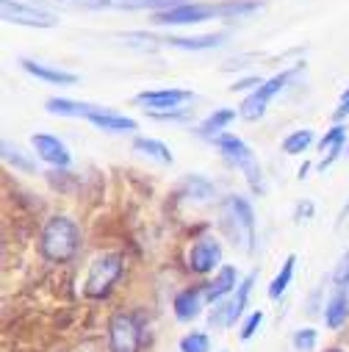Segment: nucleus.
I'll list each match as a JSON object with an SVG mask.
<instances>
[{
    "mask_svg": "<svg viewBox=\"0 0 349 352\" xmlns=\"http://www.w3.org/2000/svg\"><path fill=\"white\" fill-rule=\"evenodd\" d=\"M294 72L289 69V72H280V75H275V78H269V80H264V86H258V89L241 103V109H238V117H244V120H249V122H255V120H260L267 114V106H269V100L283 89V86L289 83V78H291Z\"/></svg>",
    "mask_w": 349,
    "mask_h": 352,
    "instance_id": "7",
    "label": "nucleus"
},
{
    "mask_svg": "<svg viewBox=\"0 0 349 352\" xmlns=\"http://www.w3.org/2000/svg\"><path fill=\"white\" fill-rule=\"evenodd\" d=\"M122 272H125V258L120 252H106L95 258V263L89 267V275H86V283H83V294L89 300H106L114 283L122 278Z\"/></svg>",
    "mask_w": 349,
    "mask_h": 352,
    "instance_id": "3",
    "label": "nucleus"
},
{
    "mask_svg": "<svg viewBox=\"0 0 349 352\" xmlns=\"http://www.w3.org/2000/svg\"><path fill=\"white\" fill-rule=\"evenodd\" d=\"M255 278H258L255 272H252V275H247L230 297H225L222 302H216V305H214V311H211V324H214V327H233V324L241 319V314H244V308H247V300H249V292H252Z\"/></svg>",
    "mask_w": 349,
    "mask_h": 352,
    "instance_id": "5",
    "label": "nucleus"
},
{
    "mask_svg": "<svg viewBox=\"0 0 349 352\" xmlns=\"http://www.w3.org/2000/svg\"><path fill=\"white\" fill-rule=\"evenodd\" d=\"M117 9H174V6H183V0H114Z\"/></svg>",
    "mask_w": 349,
    "mask_h": 352,
    "instance_id": "23",
    "label": "nucleus"
},
{
    "mask_svg": "<svg viewBox=\"0 0 349 352\" xmlns=\"http://www.w3.org/2000/svg\"><path fill=\"white\" fill-rule=\"evenodd\" d=\"M313 214V206L311 203H305V206H297V219H302V217H311Z\"/></svg>",
    "mask_w": 349,
    "mask_h": 352,
    "instance_id": "34",
    "label": "nucleus"
},
{
    "mask_svg": "<svg viewBox=\"0 0 349 352\" xmlns=\"http://www.w3.org/2000/svg\"><path fill=\"white\" fill-rule=\"evenodd\" d=\"M294 263H297V255H289V258L283 261V270L278 272V278H275V280H272V286H269V297H272V300H280V297H283V292L289 289L291 275H294Z\"/></svg>",
    "mask_w": 349,
    "mask_h": 352,
    "instance_id": "22",
    "label": "nucleus"
},
{
    "mask_svg": "<svg viewBox=\"0 0 349 352\" xmlns=\"http://www.w3.org/2000/svg\"><path fill=\"white\" fill-rule=\"evenodd\" d=\"M61 6H80V9H103V6H114V0H56Z\"/></svg>",
    "mask_w": 349,
    "mask_h": 352,
    "instance_id": "31",
    "label": "nucleus"
},
{
    "mask_svg": "<svg viewBox=\"0 0 349 352\" xmlns=\"http://www.w3.org/2000/svg\"><path fill=\"white\" fill-rule=\"evenodd\" d=\"M222 263V244L214 236H203L189 250V270L197 275H208Z\"/></svg>",
    "mask_w": 349,
    "mask_h": 352,
    "instance_id": "10",
    "label": "nucleus"
},
{
    "mask_svg": "<svg viewBox=\"0 0 349 352\" xmlns=\"http://www.w3.org/2000/svg\"><path fill=\"white\" fill-rule=\"evenodd\" d=\"M222 228L233 244H238L244 252L255 250V214L252 206L244 197H225L222 203Z\"/></svg>",
    "mask_w": 349,
    "mask_h": 352,
    "instance_id": "2",
    "label": "nucleus"
},
{
    "mask_svg": "<svg viewBox=\"0 0 349 352\" xmlns=\"http://www.w3.org/2000/svg\"><path fill=\"white\" fill-rule=\"evenodd\" d=\"M194 95L189 89H158V92H139L136 95V103L147 106L144 111H164V109H178L181 103L192 100Z\"/></svg>",
    "mask_w": 349,
    "mask_h": 352,
    "instance_id": "11",
    "label": "nucleus"
},
{
    "mask_svg": "<svg viewBox=\"0 0 349 352\" xmlns=\"http://www.w3.org/2000/svg\"><path fill=\"white\" fill-rule=\"evenodd\" d=\"M181 352H211V341L205 333L192 330L189 336L181 338Z\"/></svg>",
    "mask_w": 349,
    "mask_h": 352,
    "instance_id": "25",
    "label": "nucleus"
},
{
    "mask_svg": "<svg viewBox=\"0 0 349 352\" xmlns=\"http://www.w3.org/2000/svg\"><path fill=\"white\" fill-rule=\"evenodd\" d=\"M333 283H335V289H349V250H346V255L338 261V267H335V272H333Z\"/></svg>",
    "mask_w": 349,
    "mask_h": 352,
    "instance_id": "28",
    "label": "nucleus"
},
{
    "mask_svg": "<svg viewBox=\"0 0 349 352\" xmlns=\"http://www.w3.org/2000/svg\"><path fill=\"white\" fill-rule=\"evenodd\" d=\"M344 117H349V89L344 92V98H341V103H338V109H335V120L341 122Z\"/></svg>",
    "mask_w": 349,
    "mask_h": 352,
    "instance_id": "33",
    "label": "nucleus"
},
{
    "mask_svg": "<svg viewBox=\"0 0 349 352\" xmlns=\"http://www.w3.org/2000/svg\"><path fill=\"white\" fill-rule=\"evenodd\" d=\"M344 139H346V128H344V125H335V128H330V133H324V136H322L319 150H322V153H327L333 144H338V142H344Z\"/></svg>",
    "mask_w": 349,
    "mask_h": 352,
    "instance_id": "29",
    "label": "nucleus"
},
{
    "mask_svg": "<svg viewBox=\"0 0 349 352\" xmlns=\"http://www.w3.org/2000/svg\"><path fill=\"white\" fill-rule=\"evenodd\" d=\"M39 250L50 263H67L80 250V228L69 217H50L42 228Z\"/></svg>",
    "mask_w": 349,
    "mask_h": 352,
    "instance_id": "1",
    "label": "nucleus"
},
{
    "mask_svg": "<svg viewBox=\"0 0 349 352\" xmlns=\"http://www.w3.org/2000/svg\"><path fill=\"white\" fill-rule=\"evenodd\" d=\"M23 69L45 83H56V86H72L78 83V75L75 72H67V69H56V67H47V64H39V61H31V58H23L20 61Z\"/></svg>",
    "mask_w": 349,
    "mask_h": 352,
    "instance_id": "15",
    "label": "nucleus"
},
{
    "mask_svg": "<svg viewBox=\"0 0 349 352\" xmlns=\"http://www.w3.org/2000/svg\"><path fill=\"white\" fill-rule=\"evenodd\" d=\"M233 120H236V111H233V109H216L211 117H205V120H203L200 133H203V136H208V139H214V136H219V133H222V128H225V125H230Z\"/></svg>",
    "mask_w": 349,
    "mask_h": 352,
    "instance_id": "21",
    "label": "nucleus"
},
{
    "mask_svg": "<svg viewBox=\"0 0 349 352\" xmlns=\"http://www.w3.org/2000/svg\"><path fill=\"white\" fill-rule=\"evenodd\" d=\"M214 144L222 150V155H225L230 164H236V166L244 172V178H247V184H249L252 192H264V175H260V166H258L252 150H249L238 136H233V133H219V136H214Z\"/></svg>",
    "mask_w": 349,
    "mask_h": 352,
    "instance_id": "4",
    "label": "nucleus"
},
{
    "mask_svg": "<svg viewBox=\"0 0 349 352\" xmlns=\"http://www.w3.org/2000/svg\"><path fill=\"white\" fill-rule=\"evenodd\" d=\"M109 349L111 352H139L142 324L133 314H114L109 322Z\"/></svg>",
    "mask_w": 349,
    "mask_h": 352,
    "instance_id": "6",
    "label": "nucleus"
},
{
    "mask_svg": "<svg viewBox=\"0 0 349 352\" xmlns=\"http://www.w3.org/2000/svg\"><path fill=\"white\" fill-rule=\"evenodd\" d=\"M260 322H264V311H252V314L247 316L244 327H241V341H249V338L255 336V330L260 327Z\"/></svg>",
    "mask_w": 349,
    "mask_h": 352,
    "instance_id": "30",
    "label": "nucleus"
},
{
    "mask_svg": "<svg viewBox=\"0 0 349 352\" xmlns=\"http://www.w3.org/2000/svg\"><path fill=\"white\" fill-rule=\"evenodd\" d=\"M294 346L300 349V352H313V346H316V341H319V333L313 330V327H302V330H297L294 333Z\"/></svg>",
    "mask_w": 349,
    "mask_h": 352,
    "instance_id": "27",
    "label": "nucleus"
},
{
    "mask_svg": "<svg viewBox=\"0 0 349 352\" xmlns=\"http://www.w3.org/2000/svg\"><path fill=\"white\" fill-rule=\"evenodd\" d=\"M3 158H6L9 164H14L17 169H23V172H34V161H28V158L23 155V150H20V147H12L9 142H3Z\"/></svg>",
    "mask_w": 349,
    "mask_h": 352,
    "instance_id": "26",
    "label": "nucleus"
},
{
    "mask_svg": "<svg viewBox=\"0 0 349 352\" xmlns=\"http://www.w3.org/2000/svg\"><path fill=\"white\" fill-rule=\"evenodd\" d=\"M346 153H349V147H346Z\"/></svg>",
    "mask_w": 349,
    "mask_h": 352,
    "instance_id": "37",
    "label": "nucleus"
},
{
    "mask_svg": "<svg viewBox=\"0 0 349 352\" xmlns=\"http://www.w3.org/2000/svg\"><path fill=\"white\" fill-rule=\"evenodd\" d=\"M252 86H264V80H260L258 75H252V78H241V80H236V83L230 86V92H244V89H252Z\"/></svg>",
    "mask_w": 349,
    "mask_h": 352,
    "instance_id": "32",
    "label": "nucleus"
},
{
    "mask_svg": "<svg viewBox=\"0 0 349 352\" xmlns=\"http://www.w3.org/2000/svg\"><path fill=\"white\" fill-rule=\"evenodd\" d=\"M346 319H349V289H335V294L324 308V324L330 330H338Z\"/></svg>",
    "mask_w": 349,
    "mask_h": 352,
    "instance_id": "17",
    "label": "nucleus"
},
{
    "mask_svg": "<svg viewBox=\"0 0 349 352\" xmlns=\"http://www.w3.org/2000/svg\"><path fill=\"white\" fill-rule=\"evenodd\" d=\"M45 109L50 114H58V117H89L95 106L89 103H75V100H67V98H50L45 103Z\"/></svg>",
    "mask_w": 349,
    "mask_h": 352,
    "instance_id": "19",
    "label": "nucleus"
},
{
    "mask_svg": "<svg viewBox=\"0 0 349 352\" xmlns=\"http://www.w3.org/2000/svg\"><path fill=\"white\" fill-rule=\"evenodd\" d=\"M327 352H341V349H327Z\"/></svg>",
    "mask_w": 349,
    "mask_h": 352,
    "instance_id": "36",
    "label": "nucleus"
},
{
    "mask_svg": "<svg viewBox=\"0 0 349 352\" xmlns=\"http://www.w3.org/2000/svg\"><path fill=\"white\" fill-rule=\"evenodd\" d=\"M346 217H349V203H346V206H344V211H341V217H338V225H341V222H344V219H346Z\"/></svg>",
    "mask_w": 349,
    "mask_h": 352,
    "instance_id": "35",
    "label": "nucleus"
},
{
    "mask_svg": "<svg viewBox=\"0 0 349 352\" xmlns=\"http://www.w3.org/2000/svg\"><path fill=\"white\" fill-rule=\"evenodd\" d=\"M311 144H313V131H294L291 136H286L283 150L289 155H297V153H305Z\"/></svg>",
    "mask_w": 349,
    "mask_h": 352,
    "instance_id": "24",
    "label": "nucleus"
},
{
    "mask_svg": "<svg viewBox=\"0 0 349 352\" xmlns=\"http://www.w3.org/2000/svg\"><path fill=\"white\" fill-rule=\"evenodd\" d=\"M0 12H3L6 23H14V25H28V28H56L58 25L56 14L28 6V3H20V0H0Z\"/></svg>",
    "mask_w": 349,
    "mask_h": 352,
    "instance_id": "8",
    "label": "nucleus"
},
{
    "mask_svg": "<svg viewBox=\"0 0 349 352\" xmlns=\"http://www.w3.org/2000/svg\"><path fill=\"white\" fill-rule=\"evenodd\" d=\"M95 128H100V131H111V133H128V131H136L139 125H136V120H131V117H122V114H114V111H103V109H92V114L86 117Z\"/></svg>",
    "mask_w": 349,
    "mask_h": 352,
    "instance_id": "16",
    "label": "nucleus"
},
{
    "mask_svg": "<svg viewBox=\"0 0 349 352\" xmlns=\"http://www.w3.org/2000/svg\"><path fill=\"white\" fill-rule=\"evenodd\" d=\"M31 144H34L36 155H39L42 161L53 164V166H61V169H64V166H69V161H72L67 144L58 142V139L50 136V133H34V136H31Z\"/></svg>",
    "mask_w": 349,
    "mask_h": 352,
    "instance_id": "12",
    "label": "nucleus"
},
{
    "mask_svg": "<svg viewBox=\"0 0 349 352\" xmlns=\"http://www.w3.org/2000/svg\"><path fill=\"white\" fill-rule=\"evenodd\" d=\"M238 272L233 270V267H219V272H216V278L211 280V283H205V297H208V302H222L227 294H233L236 289H238Z\"/></svg>",
    "mask_w": 349,
    "mask_h": 352,
    "instance_id": "14",
    "label": "nucleus"
},
{
    "mask_svg": "<svg viewBox=\"0 0 349 352\" xmlns=\"http://www.w3.org/2000/svg\"><path fill=\"white\" fill-rule=\"evenodd\" d=\"M169 47H181V50H214L225 42V34H205V36H166L161 39Z\"/></svg>",
    "mask_w": 349,
    "mask_h": 352,
    "instance_id": "18",
    "label": "nucleus"
},
{
    "mask_svg": "<svg viewBox=\"0 0 349 352\" xmlns=\"http://www.w3.org/2000/svg\"><path fill=\"white\" fill-rule=\"evenodd\" d=\"M133 150L142 153V155H147V158H155L158 164H172V161H174L172 153H169V147H166L164 142H158V139L136 136V139H133Z\"/></svg>",
    "mask_w": 349,
    "mask_h": 352,
    "instance_id": "20",
    "label": "nucleus"
},
{
    "mask_svg": "<svg viewBox=\"0 0 349 352\" xmlns=\"http://www.w3.org/2000/svg\"><path fill=\"white\" fill-rule=\"evenodd\" d=\"M208 302L205 297V286H192V289H183L178 297H174V316L181 322H192L200 316L203 305Z\"/></svg>",
    "mask_w": 349,
    "mask_h": 352,
    "instance_id": "13",
    "label": "nucleus"
},
{
    "mask_svg": "<svg viewBox=\"0 0 349 352\" xmlns=\"http://www.w3.org/2000/svg\"><path fill=\"white\" fill-rule=\"evenodd\" d=\"M211 17H222V6H205V3H183L166 12H155V25H194Z\"/></svg>",
    "mask_w": 349,
    "mask_h": 352,
    "instance_id": "9",
    "label": "nucleus"
}]
</instances>
